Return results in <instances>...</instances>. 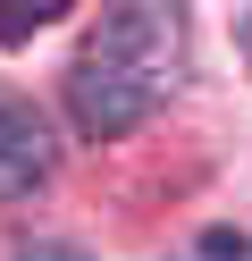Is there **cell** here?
I'll return each instance as SVG.
<instances>
[{"mask_svg":"<svg viewBox=\"0 0 252 261\" xmlns=\"http://www.w3.org/2000/svg\"><path fill=\"white\" fill-rule=\"evenodd\" d=\"M93 59H118V68H134L143 85L168 93L185 68V9L177 0H109L101 34H93Z\"/></svg>","mask_w":252,"mask_h":261,"instance_id":"obj_1","label":"cell"},{"mask_svg":"<svg viewBox=\"0 0 252 261\" xmlns=\"http://www.w3.org/2000/svg\"><path fill=\"white\" fill-rule=\"evenodd\" d=\"M151 110H160V85H143V76L118 68V59H93V51H84L76 68H67V118H76V135L118 143V135H134Z\"/></svg>","mask_w":252,"mask_h":261,"instance_id":"obj_2","label":"cell"},{"mask_svg":"<svg viewBox=\"0 0 252 261\" xmlns=\"http://www.w3.org/2000/svg\"><path fill=\"white\" fill-rule=\"evenodd\" d=\"M50 126L34 118V101H0V194H25L50 177Z\"/></svg>","mask_w":252,"mask_h":261,"instance_id":"obj_3","label":"cell"},{"mask_svg":"<svg viewBox=\"0 0 252 261\" xmlns=\"http://www.w3.org/2000/svg\"><path fill=\"white\" fill-rule=\"evenodd\" d=\"M59 9H67V0H0V42H25V34H42Z\"/></svg>","mask_w":252,"mask_h":261,"instance_id":"obj_4","label":"cell"},{"mask_svg":"<svg viewBox=\"0 0 252 261\" xmlns=\"http://www.w3.org/2000/svg\"><path fill=\"white\" fill-rule=\"evenodd\" d=\"M17 261H84V253H76V244H25Z\"/></svg>","mask_w":252,"mask_h":261,"instance_id":"obj_5","label":"cell"}]
</instances>
